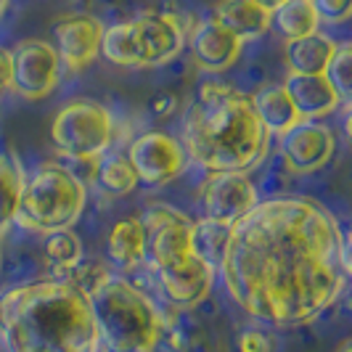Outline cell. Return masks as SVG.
<instances>
[{
    "instance_id": "36",
    "label": "cell",
    "mask_w": 352,
    "mask_h": 352,
    "mask_svg": "<svg viewBox=\"0 0 352 352\" xmlns=\"http://www.w3.org/2000/svg\"><path fill=\"white\" fill-rule=\"evenodd\" d=\"M0 267H3V265H0Z\"/></svg>"
},
{
    "instance_id": "13",
    "label": "cell",
    "mask_w": 352,
    "mask_h": 352,
    "mask_svg": "<svg viewBox=\"0 0 352 352\" xmlns=\"http://www.w3.org/2000/svg\"><path fill=\"white\" fill-rule=\"evenodd\" d=\"M53 48L61 58V69L69 74L85 72L101 53L104 24L90 14H64L51 27Z\"/></svg>"
},
{
    "instance_id": "5",
    "label": "cell",
    "mask_w": 352,
    "mask_h": 352,
    "mask_svg": "<svg viewBox=\"0 0 352 352\" xmlns=\"http://www.w3.org/2000/svg\"><path fill=\"white\" fill-rule=\"evenodd\" d=\"M88 204V188L64 164H40L24 175L21 201L14 226L32 233H53L77 226Z\"/></svg>"
},
{
    "instance_id": "17",
    "label": "cell",
    "mask_w": 352,
    "mask_h": 352,
    "mask_svg": "<svg viewBox=\"0 0 352 352\" xmlns=\"http://www.w3.org/2000/svg\"><path fill=\"white\" fill-rule=\"evenodd\" d=\"M212 19L230 30L241 43L260 40L270 32V11L257 0H217Z\"/></svg>"
},
{
    "instance_id": "3",
    "label": "cell",
    "mask_w": 352,
    "mask_h": 352,
    "mask_svg": "<svg viewBox=\"0 0 352 352\" xmlns=\"http://www.w3.org/2000/svg\"><path fill=\"white\" fill-rule=\"evenodd\" d=\"M0 339L8 352L96 350L90 297L67 278L6 289L0 294Z\"/></svg>"
},
{
    "instance_id": "19",
    "label": "cell",
    "mask_w": 352,
    "mask_h": 352,
    "mask_svg": "<svg viewBox=\"0 0 352 352\" xmlns=\"http://www.w3.org/2000/svg\"><path fill=\"white\" fill-rule=\"evenodd\" d=\"M249 101H252V109H254L257 120L276 138L300 122V114H297V109H294L283 85H263V88L254 90L249 96Z\"/></svg>"
},
{
    "instance_id": "27",
    "label": "cell",
    "mask_w": 352,
    "mask_h": 352,
    "mask_svg": "<svg viewBox=\"0 0 352 352\" xmlns=\"http://www.w3.org/2000/svg\"><path fill=\"white\" fill-rule=\"evenodd\" d=\"M329 77V82L339 93L342 104H350L352 98V45L350 43H336L334 56L329 61V67L323 72Z\"/></svg>"
},
{
    "instance_id": "29",
    "label": "cell",
    "mask_w": 352,
    "mask_h": 352,
    "mask_svg": "<svg viewBox=\"0 0 352 352\" xmlns=\"http://www.w3.org/2000/svg\"><path fill=\"white\" fill-rule=\"evenodd\" d=\"M320 24H344L352 14V0H310Z\"/></svg>"
},
{
    "instance_id": "30",
    "label": "cell",
    "mask_w": 352,
    "mask_h": 352,
    "mask_svg": "<svg viewBox=\"0 0 352 352\" xmlns=\"http://www.w3.org/2000/svg\"><path fill=\"white\" fill-rule=\"evenodd\" d=\"M273 336L265 329H244L236 339V350L239 352H273Z\"/></svg>"
},
{
    "instance_id": "6",
    "label": "cell",
    "mask_w": 352,
    "mask_h": 352,
    "mask_svg": "<svg viewBox=\"0 0 352 352\" xmlns=\"http://www.w3.org/2000/svg\"><path fill=\"white\" fill-rule=\"evenodd\" d=\"M117 135L114 114L98 101L74 98L64 104L51 122V141L64 159L104 157Z\"/></svg>"
},
{
    "instance_id": "16",
    "label": "cell",
    "mask_w": 352,
    "mask_h": 352,
    "mask_svg": "<svg viewBox=\"0 0 352 352\" xmlns=\"http://www.w3.org/2000/svg\"><path fill=\"white\" fill-rule=\"evenodd\" d=\"M283 88L289 93L300 120H323V117H331L342 106V98L326 74L289 72V77L283 80Z\"/></svg>"
},
{
    "instance_id": "23",
    "label": "cell",
    "mask_w": 352,
    "mask_h": 352,
    "mask_svg": "<svg viewBox=\"0 0 352 352\" xmlns=\"http://www.w3.org/2000/svg\"><path fill=\"white\" fill-rule=\"evenodd\" d=\"M24 188V170L14 154H0V239L14 226Z\"/></svg>"
},
{
    "instance_id": "11",
    "label": "cell",
    "mask_w": 352,
    "mask_h": 352,
    "mask_svg": "<svg viewBox=\"0 0 352 352\" xmlns=\"http://www.w3.org/2000/svg\"><path fill=\"white\" fill-rule=\"evenodd\" d=\"M278 154L283 167L294 175L318 173L336 154L334 130L318 120H300L292 130L278 135Z\"/></svg>"
},
{
    "instance_id": "26",
    "label": "cell",
    "mask_w": 352,
    "mask_h": 352,
    "mask_svg": "<svg viewBox=\"0 0 352 352\" xmlns=\"http://www.w3.org/2000/svg\"><path fill=\"white\" fill-rule=\"evenodd\" d=\"M45 263L53 270V278H64L74 265L82 260V241L72 228L45 233Z\"/></svg>"
},
{
    "instance_id": "33",
    "label": "cell",
    "mask_w": 352,
    "mask_h": 352,
    "mask_svg": "<svg viewBox=\"0 0 352 352\" xmlns=\"http://www.w3.org/2000/svg\"><path fill=\"white\" fill-rule=\"evenodd\" d=\"M263 8H267V11H273V8H278L281 3H286V0H257Z\"/></svg>"
},
{
    "instance_id": "24",
    "label": "cell",
    "mask_w": 352,
    "mask_h": 352,
    "mask_svg": "<svg viewBox=\"0 0 352 352\" xmlns=\"http://www.w3.org/2000/svg\"><path fill=\"white\" fill-rule=\"evenodd\" d=\"M93 183H96L98 191L117 199V196L130 194L138 186V177H135V170H133V164L127 162L124 154H104L98 159Z\"/></svg>"
},
{
    "instance_id": "8",
    "label": "cell",
    "mask_w": 352,
    "mask_h": 352,
    "mask_svg": "<svg viewBox=\"0 0 352 352\" xmlns=\"http://www.w3.org/2000/svg\"><path fill=\"white\" fill-rule=\"evenodd\" d=\"M61 58L48 40H21L11 51V85L24 101L48 98L61 82Z\"/></svg>"
},
{
    "instance_id": "31",
    "label": "cell",
    "mask_w": 352,
    "mask_h": 352,
    "mask_svg": "<svg viewBox=\"0 0 352 352\" xmlns=\"http://www.w3.org/2000/svg\"><path fill=\"white\" fill-rule=\"evenodd\" d=\"M175 109H177V98L173 93H157L148 101V111L154 117H170V114H175Z\"/></svg>"
},
{
    "instance_id": "12",
    "label": "cell",
    "mask_w": 352,
    "mask_h": 352,
    "mask_svg": "<svg viewBox=\"0 0 352 352\" xmlns=\"http://www.w3.org/2000/svg\"><path fill=\"white\" fill-rule=\"evenodd\" d=\"M257 201H260V194L247 173L226 170V173H210L201 180V191H199V204L204 212L201 217L233 226Z\"/></svg>"
},
{
    "instance_id": "32",
    "label": "cell",
    "mask_w": 352,
    "mask_h": 352,
    "mask_svg": "<svg viewBox=\"0 0 352 352\" xmlns=\"http://www.w3.org/2000/svg\"><path fill=\"white\" fill-rule=\"evenodd\" d=\"M11 85V51L0 48V96Z\"/></svg>"
},
{
    "instance_id": "14",
    "label": "cell",
    "mask_w": 352,
    "mask_h": 352,
    "mask_svg": "<svg viewBox=\"0 0 352 352\" xmlns=\"http://www.w3.org/2000/svg\"><path fill=\"white\" fill-rule=\"evenodd\" d=\"M151 273H154V281H157L162 297L177 310L199 307L210 297L214 278H217V267L196 254H188L180 263L170 265V267H159Z\"/></svg>"
},
{
    "instance_id": "22",
    "label": "cell",
    "mask_w": 352,
    "mask_h": 352,
    "mask_svg": "<svg viewBox=\"0 0 352 352\" xmlns=\"http://www.w3.org/2000/svg\"><path fill=\"white\" fill-rule=\"evenodd\" d=\"M109 64L114 67H127V69H141V53H138V43L133 35V24L127 21H117L104 27L101 35V53Z\"/></svg>"
},
{
    "instance_id": "20",
    "label": "cell",
    "mask_w": 352,
    "mask_h": 352,
    "mask_svg": "<svg viewBox=\"0 0 352 352\" xmlns=\"http://www.w3.org/2000/svg\"><path fill=\"white\" fill-rule=\"evenodd\" d=\"M336 40L331 35H323L320 30L313 35L297 37V40H286L283 58L289 72L297 74H323L331 56H334Z\"/></svg>"
},
{
    "instance_id": "18",
    "label": "cell",
    "mask_w": 352,
    "mask_h": 352,
    "mask_svg": "<svg viewBox=\"0 0 352 352\" xmlns=\"http://www.w3.org/2000/svg\"><path fill=\"white\" fill-rule=\"evenodd\" d=\"M106 254L109 263L120 267L122 273H133L146 265V236L141 217H124L111 226L106 239Z\"/></svg>"
},
{
    "instance_id": "1",
    "label": "cell",
    "mask_w": 352,
    "mask_h": 352,
    "mask_svg": "<svg viewBox=\"0 0 352 352\" xmlns=\"http://www.w3.org/2000/svg\"><path fill=\"white\" fill-rule=\"evenodd\" d=\"M217 273L230 300L257 323L302 326L344 292L350 239L320 201L270 196L230 226Z\"/></svg>"
},
{
    "instance_id": "4",
    "label": "cell",
    "mask_w": 352,
    "mask_h": 352,
    "mask_svg": "<svg viewBox=\"0 0 352 352\" xmlns=\"http://www.w3.org/2000/svg\"><path fill=\"white\" fill-rule=\"evenodd\" d=\"M96 352H154L167 334V316L143 289L111 276L90 297Z\"/></svg>"
},
{
    "instance_id": "7",
    "label": "cell",
    "mask_w": 352,
    "mask_h": 352,
    "mask_svg": "<svg viewBox=\"0 0 352 352\" xmlns=\"http://www.w3.org/2000/svg\"><path fill=\"white\" fill-rule=\"evenodd\" d=\"M191 217L170 204H154L143 212L141 226L146 236V267L159 270L180 263L191 254Z\"/></svg>"
},
{
    "instance_id": "21",
    "label": "cell",
    "mask_w": 352,
    "mask_h": 352,
    "mask_svg": "<svg viewBox=\"0 0 352 352\" xmlns=\"http://www.w3.org/2000/svg\"><path fill=\"white\" fill-rule=\"evenodd\" d=\"M270 30L286 43V40H297V37L318 32L320 19L310 0H286L270 11Z\"/></svg>"
},
{
    "instance_id": "35",
    "label": "cell",
    "mask_w": 352,
    "mask_h": 352,
    "mask_svg": "<svg viewBox=\"0 0 352 352\" xmlns=\"http://www.w3.org/2000/svg\"><path fill=\"white\" fill-rule=\"evenodd\" d=\"M82 352H96V350H82Z\"/></svg>"
},
{
    "instance_id": "9",
    "label": "cell",
    "mask_w": 352,
    "mask_h": 352,
    "mask_svg": "<svg viewBox=\"0 0 352 352\" xmlns=\"http://www.w3.org/2000/svg\"><path fill=\"white\" fill-rule=\"evenodd\" d=\"M124 157L133 164L138 183L148 186V188H162V186L173 183L188 167V157H186L180 141L167 133H159V130L135 135Z\"/></svg>"
},
{
    "instance_id": "10",
    "label": "cell",
    "mask_w": 352,
    "mask_h": 352,
    "mask_svg": "<svg viewBox=\"0 0 352 352\" xmlns=\"http://www.w3.org/2000/svg\"><path fill=\"white\" fill-rule=\"evenodd\" d=\"M141 53V67H162L186 48L191 24L173 11H141L130 19Z\"/></svg>"
},
{
    "instance_id": "2",
    "label": "cell",
    "mask_w": 352,
    "mask_h": 352,
    "mask_svg": "<svg viewBox=\"0 0 352 352\" xmlns=\"http://www.w3.org/2000/svg\"><path fill=\"white\" fill-rule=\"evenodd\" d=\"M270 138L247 93L217 80L196 88L180 122V146L188 164L207 173H249L267 157Z\"/></svg>"
},
{
    "instance_id": "15",
    "label": "cell",
    "mask_w": 352,
    "mask_h": 352,
    "mask_svg": "<svg viewBox=\"0 0 352 352\" xmlns=\"http://www.w3.org/2000/svg\"><path fill=\"white\" fill-rule=\"evenodd\" d=\"M186 45L191 48V58L196 67L201 72H210V74L230 69L244 51V43L212 16L191 24Z\"/></svg>"
},
{
    "instance_id": "34",
    "label": "cell",
    "mask_w": 352,
    "mask_h": 352,
    "mask_svg": "<svg viewBox=\"0 0 352 352\" xmlns=\"http://www.w3.org/2000/svg\"><path fill=\"white\" fill-rule=\"evenodd\" d=\"M339 352H352V342H350V339H344V342H342Z\"/></svg>"
},
{
    "instance_id": "25",
    "label": "cell",
    "mask_w": 352,
    "mask_h": 352,
    "mask_svg": "<svg viewBox=\"0 0 352 352\" xmlns=\"http://www.w3.org/2000/svg\"><path fill=\"white\" fill-rule=\"evenodd\" d=\"M228 236L230 226L210 220V217H199L191 223V254L217 267L226 254V247H228Z\"/></svg>"
},
{
    "instance_id": "28",
    "label": "cell",
    "mask_w": 352,
    "mask_h": 352,
    "mask_svg": "<svg viewBox=\"0 0 352 352\" xmlns=\"http://www.w3.org/2000/svg\"><path fill=\"white\" fill-rule=\"evenodd\" d=\"M111 276H114V273L109 270V265L106 263H98V260H80L64 278L74 283L77 289H82L88 297H93V294H96Z\"/></svg>"
}]
</instances>
